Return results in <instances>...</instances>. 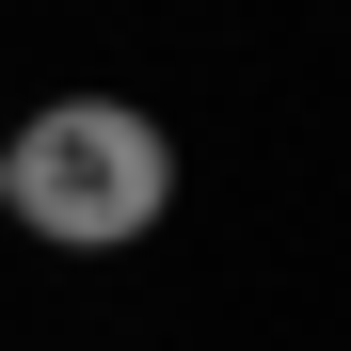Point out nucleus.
I'll use <instances>...</instances> for the list:
<instances>
[{"label":"nucleus","mask_w":351,"mask_h":351,"mask_svg":"<svg viewBox=\"0 0 351 351\" xmlns=\"http://www.w3.org/2000/svg\"><path fill=\"white\" fill-rule=\"evenodd\" d=\"M176 208V128L144 96H48L32 128H0V223H32L48 256H128Z\"/></svg>","instance_id":"obj_1"}]
</instances>
